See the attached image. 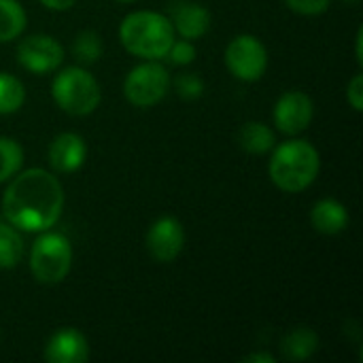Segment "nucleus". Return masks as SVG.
Instances as JSON below:
<instances>
[{"label": "nucleus", "mask_w": 363, "mask_h": 363, "mask_svg": "<svg viewBox=\"0 0 363 363\" xmlns=\"http://www.w3.org/2000/svg\"><path fill=\"white\" fill-rule=\"evenodd\" d=\"M64 208V189L57 177L43 168H28L9 179L2 196L6 221L23 232H45L53 228Z\"/></svg>", "instance_id": "nucleus-1"}, {"label": "nucleus", "mask_w": 363, "mask_h": 363, "mask_svg": "<svg viewBox=\"0 0 363 363\" xmlns=\"http://www.w3.org/2000/svg\"><path fill=\"white\" fill-rule=\"evenodd\" d=\"M319 168H321L319 151L308 140L296 138L279 147L274 145L268 172L279 189L287 194H298L315 183Z\"/></svg>", "instance_id": "nucleus-2"}, {"label": "nucleus", "mask_w": 363, "mask_h": 363, "mask_svg": "<svg viewBox=\"0 0 363 363\" xmlns=\"http://www.w3.org/2000/svg\"><path fill=\"white\" fill-rule=\"evenodd\" d=\"M119 40L125 51L136 57L162 60L174 40V30L166 15L155 11H136L121 21Z\"/></svg>", "instance_id": "nucleus-3"}, {"label": "nucleus", "mask_w": 363, "mask_h": 363, "mask_svg": "<svg viewBox=\"0 0 363 363\" xmlns=\"http://www.w3.org/2000/svg\"><path fill=\"white\" fill-rule=\"evenodd\" d=\"M51 96H53L55 104L72 117H85V115L94 113L102 98L100 85L94 79V74H89L85 68H77V66L62 70L53 79Z\"/></svg>", "instance_id": "nucleus-4"}, {"label": "nucleus", "mask_w": 363, "mask_h": 363, "mask_svg": "<svg viewBox=\"0 0 363 363\" xmlns=\"http://www.w3.org/2000/svg\"><path fill=\"white\" fill-rule=\"evenodd\" d=\"M72 268V245L60 232H40L30 251V270L38 283L57 285Z\"/></svg>", "instance_id": "nucleus-5"}, {"label": "nucleus", "mask_w": 363, "mask_h": 363, "mask_svg": "<svg viewBox=\"0 0 363 363\" xmlns=\"http://www.w3.org/2000/svg\"><path fill=\"white\" fill-rule=\"evenodd\" d=\"M170 89V74L166 66H162L157 60H149L138 64L130 70L123 83V96L130 104L138 108L155 106L160 100L166 98Z\"/></svg>", "instance_id": "nucleus-6"}, {"label": "nucleus", "mask_w": 363, "mask_h": 363, "mask_svg": "<svg viewBox=\"0 0 363 363\" xmlns=\"http://www.w3.org/2000/svg\"><path fill=\"white\" fill-rule=\"evenodd\" d=\"M225 64L230 72L247 83L264 77L268 66V51L264 43L253 34H238L225 49Z\"/></svg>", "instance_id": "nucleus-7"}, {"label": "nucleus", "mask_w": 363, "mask_h": 363, "mask_svg": "<svg viewBox=\"0 0 363 363\" xmlns=\"http://www.w3.org/2000/svg\"><path fill=\"white\" fill-rule=\"evenodd\" d=\"M17 62L34 74L53 72L64 62V47L47 34H34L19 43Z\"/></svg>", "instance_id": "nucleus-8"}, {"label": "nucleus", "mask_w": 363, "mask_h": 363, "mask_svg": "<svg viewBox=\"0 0 363 363\" xmlns=\"http://www.w3.org/2000/svg\"><path fill=\"white\" fill-rule=\"evenodd\" d=\"M315 115L313 98L304 91H285L274 104V125L287 136L304 132Z\"/></svg>", "instance_id": "nucleus-9"}, {"label": "nucleus", "mask_w": 363, "mask_h": 363, "mask_svg": "<svg viewBox=\"0 0 363 363\" xmlns=\"http://www.w3.org/2000/svg\"><path fill=\"white\" fill-rule=\"evenodd\" d=\"M185 247V230L174 217H160L147 232V251L160 264H170Z\"/></svg>", "instance_id": "nucleus-10"}, {"label": "nucleus", "mask_w": 363, "mask_h": 363, "mask_svg": "<svg viewBox=\"0 0 363 363\" xmlns=\"http://www.w3.org/2000/svg\"><path fill=\"white\" fill-rule=\"evenodd\" d=\"M172 23V30L179 32L183 38L194 40L208 32L211 28V13L204 4L191 0H177L170 4V15H166Z\"/></svg>", "instance_id": "nucleus-11"}, {"label": "nucleus", "mask_w": 363, "mask_h": 363, "mask_svg": "<svg viewBox=\"0 0 363 363\" xmlns=\"http://www.w3.org/2000/svg\"><path fill=\"white\" fill-rule=\"evenodd\" d=\"M45 359L49 363L87 362L89 359L87 338L74 328H62L49 338V342L45 347Z\"/></svg>", "instance_id": "nucleus-12"}, {"label": "nucleus", "mask_w": 363, "mask_h": 363, "mask_svg": "<svg viewBox=\"0 0 363 363\" xmlns=\"http://www.w3.org/2000/svg\"><path fill=\"white\" fill-rule=\"evenodd\" d=\"M87 157V145L85 140L74 132L57 134L49 145V164L55 172L68 174L77 172Z\"/></svg>", "instance_id": "nucleus-13"}, {"label": "nucleus", "mask_w": 363, "mask_h": 363, "mask_svg": "<svg viewBox=\"0 0 363 363\" xmlns=\"http://www.w3.org/2000/svg\"><path fill=\"white\" fill-rule=\"evenodd\" d=\"M311 223L319 234L336 236L347 230L349 225V211L342 202L325 198L319 200L311 211Z\"/></svg>", "instance_id": "nucleus-14"}, {"label": "nucleus", "mask_w": 363, "mask_h": 363, "mask_svg": "<svg viewBox=\"0 0 363 363\" xmlns=\"http://www.w3.org/2000/svg\"><path fill=\"white\" fill-rule=\"evenodd\" d=\"M319 349V336L311 328H296L281 340V351L289 362H304Z\"/></svg>", "instance_id": "nucleus-15"}, {"label": "nucleus", "mask_w": 363, "mask_h": 363, "mask_svg": "<svg viewBox=\"0 0 363 363\" xmlns=\"http://www.w3.org/2000/svg\"><path fill=\"white\" fill-rule=\"evenodd\" d=\"M238 145L247 153L264 155V153H268V151L274 149L277 136H274V130L268 128L266 123H262V121H249L238 132Z\"/></svg>", "instance_id": "nucleus-16"}, {"label": "nucleus", "mask_w": 363, "mask_h": 363, "mask_svg": "<svg viewBox=\"0 0 363 363\" xmlns=\"http://www.w3.org/2000/svg\"><path fill=\"white\" fill-rule=\"evenodd\" d=\"M26 23V11L17 0H0V43L19 38Z\"/></svg>", "instance_id": "nucleus-17"}, {"label": "nucleus", "mask_w": 363, "mask_h": 363, "mask_svg": "<svg viewBox=\"0 0 363 363\" xmlns=\"http://www.w3.org/2000/svg\"><path fill=\"white\" fill-rule=\"evenodd\" d=\"M23 255V242L11 223H0V268L11 270L21 262Z\"/></svg>", "instance_id": "nucleus-18"}, {"label": "nucleus", "mask_w": 363, "mask_h": 363, "mask_svg": "<svg viewBox=\"0 0 363 363\" xmlns=\"http://www.w3.org/2000/svg\"><path fill=\"white\" fill-rule=\"evenodd\" d=\"M26 102V87L23 83L6 72H0V115L17 113Z\"/></svg>", "instance_id": "nucleus-19"}, {"label": "nucleus", "mask_w": 363, "mask_h": 363, "mask_svg": "<svg viewBox=\"0 0 363 363\" xmlns=\"http://www.w3.org/2000/svg\"><path fill=\"white\" fill-rule=\"evenodd\" d=\"M102 51H104V45H102V38L98 32L94 30H83L74 36L72 40V55L77 57L79 64L83 66H89V64H96L100 57H102Z\"/></svg>", "instance_id": "nucleus-20"}, {"label": "nucleus", "mask_w": 363, "mask_h": 363, "mask_svg": "<svg viewBox=\"0 0 363 363\" xmlns=\"http://www.w3.org/2000/svg\"><path fill=\"white\" fill-rule=\"evenodd\" d=\"M23 164V149L17 140L0 136V183L13 179Z\"/></svg>", "instance_id": "nucleus-21"}, {"label": "nucleus", "mask_w": 363, "mask_h": 363, "mask_svg": "<svg viewBox=\"0 0 363 363\" xmlns=\"http://www.w3.org/2000/svg\"><path fill=\"white\" fill-rule=\"evenodd\" d=\"M177 94L185 100H198L204 94V81L194 72H183L174 81Z\"/></svg>", "instance_id": "nucleus-22"}, {"label": "nucleus", "mask_w": 363, "mask_h": 363, "mask_svg": "<svg viewBox=\"0 0 363 363\" xmlns=\"http://www.w3.org/2000/svg\"><path fill=\"white\" fill-rule=\"evenodd\" d=\"M166 57H170V62L177 64V66H187V64H191V62L196 60V47H194L187 38H183V40H172V45H170V49H168V53H166Z\"/></svg>", "instance_id": "nucleus-23"}, {"label": "nucleus", "mask_w": 363, "mask_h": 363, "mask_svg": "<svg viewBox=\"0 0 363 363\" xmlns=\"http://www.w3.org/2000/svg\"><path fill=\"white\" fill-rule=\"evenodd\" d=\"M287 6L300 15H321L330 9L332 0H285Z\"/></svg>", "instance_id": "nucleus-24"}, {"label": "nucleus", "mask_w": 363, "mask_h": 363, "mask_svg": "<svg viewBox=\"0 0 363 363\" xmlns=\"http://www.w3.org/2000/svg\"><path fill=\"white\" fill-rule=\"evenodd\" d=\"M347 100L349 104L355 108V111H362L363 108V74H355L347 87Z\"/></svg>", "instance_id": "nucleus-25"}, {"label": "nucleus", "mask_w": 363, "mask_h": 363, "mask_svg": "<svg viewBox=\"0 0 363 363\" xmlns=\"http://www.w3.org/2000/svg\"><path fill=\"white\" fill-rule=\"evenodd\" d=\"M74 2L77 0H40V4L51 11H68L70 6H74Z\"/></svg>", "instance_id": "nucleus-26"}, {"label": "nucleus", "mask_w": 363, "mask_h": 363, "mask_svg": "<svg viewBox=\"0 0 363 363\" xmlns=\"http://www.w3.org/2000/svg\"><path fill=\"white\" fill-rule=\"evenodd\" d=\"M245 363H274V355H270V353H251V355H247Z\"/></svg>", "instance_id": "nucleus-27"}, {"label": "nucleus", "mask_w": 363, "mask_h": 363, "mask_svg": "<svg viewBox=\"0 0 363 363\" xmlns=\"http://www.w3.org/2000/svg\"><path fill=\"white\" fill-rule=\"evenodd\" d=\"M362 45H363V30L359 28V30H357V38H355V55H357V62H359V64L363 62Z\"/></svg>", "instance_id": "nucleus-28"}, {"label": "nucleus", "mask_w": 363, "mask_h": 363, "mask_svg": "<svg viewBox=\"0 0 363 363\" xmlns=\"http://www.w3.org/2000/svg\"><path fill=\"white\" fill-rule=\"evenodd\" d=\"M342 2H347V4H357L359 0H342Z\"/></svg>", "instance_id": "nucleus-29"}, {"label": "nucleus", "mask_w": 363, "mask_h": 363, "mask_svg": "<svg viewBox=\"0 0 363 363\" xmlns=\"http://www.w3.org/2000/svg\"><path fill=\"white\" fill-rule=\"evenodd\" d=\"M119 2H136V0H119Z\"/></svg>", "instance_id": "nucleus-30"}]
</instances>
